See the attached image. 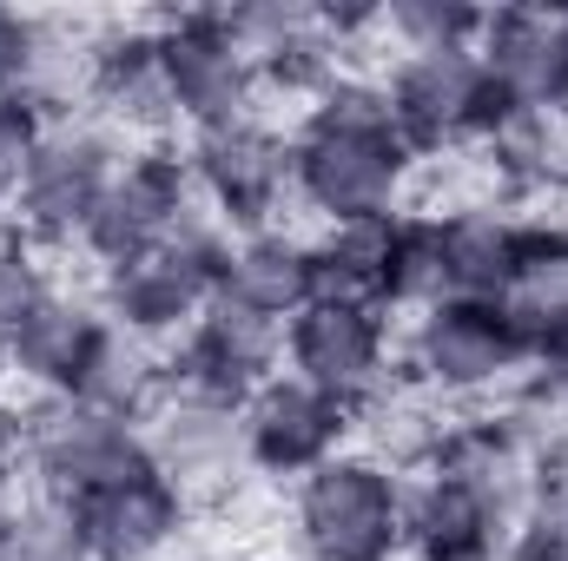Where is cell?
<instances>
[{
	"label": "cell",
	"mask_w": 568,
	"mask_h": 561,
	"mask_svg": "<svg viewBox=\"0 0 568 561\" xmlns=\"http://www.w3.org/2000/svg\"><path fill=\"white\" fill-rule=\"evenodd\" d=\"M410 145L390 126L384 86H331L317 100V113L304 120V133L291 140V192L324 212L331 225L351 218H390L397 192L410 178Z\"/></svg>",
	"instance_id": "1"
},
{
	"label": "cell",
	"mask_w": 568,
	"mask_h": 561,
	"mask_svg": "<svg viewBox=\"0 0 568 561\" xmlns=\"http://www.w3.org/2000/svg\"><path fill=\"white\" fill-rule=\"evenodd\" d=\"M0 456L20 469H33L40 496H60V502H87L126 476H145L152 469V449H145V429L140 422H120V417H100L87 410L80 397H47L33 404L20 429L0 442Z\"/></svg>",
	"instance_id": "2"
},
{
	"label": "cell",
	"mask_w": 568,
	"mask_h": 561,
	"mask_svg": "<svg viewBox=\"0 0 568 561\" xmlns=\"http://www.w3.org/2000/svg\"><path fill=\"white\" fill-rule=\"evenodd\" d=\"M390 126L410 152H436L456 140H496L523 106L483 73L476 53H404L384 80Z\"/></svg>",
	"instance_id": "3"
},
{
	"label": "cell",
	"mask_w": 568,
	"mask_h": 561,
	"mask_svg": "<svg viewBox=\"0 0 568 561\" xmlns=\"http://www.w3.org/2000/svg\"><path fill=\"white\" fill-rule=\"evenodd\" d=\"M311 561H390L404 549V489L377 456H331L297 489Z\"/></svg>",
	"instance_id": "4"
},
{
	"label": "cell",
	"mask_w": 568,
	"mask_h": 561,
	"mask_svg": "<svg viewBox=\"0 0 568 561\" xmlns=\"http://www.w3.org/2000/svg\"><path fill=\"white\" fill-rule=\"evenodd\" d=\"M152 33H159V73H165L172 113L192 120V133L252 120L258 67H252V53L232 40L225 13H172V20H159Z\"/></svg>",
	"instance_id": "5"
},
{
	"label": "cell",
	"mask_w": 568,
	"mask_h": 561,
	"mask_svg": "<svg viewBox=\"0 0 568 561\" xmlns=\"http://www.w3.org/2000/svg\"><path fill=\"white\" fill-rule=\"evenodd\" d=\"M113 172H120V152L106 140V126H93V120H53L47 140L33 145L20 185L7 192L20 232L27 238H80V225L100 205V192H106Z\"/></svg>",
	"instance_id": "6"
},
{
	"label": "cell",
	"mask_w": 568,
	"mask_h": 561,
	"mask_svg": "<svg viewBox=\"0 0 568 561\" xmlns=\"http://www.w3.org/2000/svg\"><path fill=\"white\" fill-rule=\"evenodd\" d=\"M185 212H192V172H185V159H172V152H140V159H120V172L106 178L100 205H93L87 225H80V245L113 272V265H126V258L159 252V245L185 225Z\"/></svg>",
	"instance_id": "7"
},
{
	"label": "cell",
	"mask_w": 568,
	"mask_h": 561,
	"mask_svg": "<svg viewBox=\"0 0 568 561\" xmlns=\"http://www.w3.org/2000/svg\"><path fill=\"white\" fill-rule=\"evenodd\" d=\"M185 172L212 198V218L225 232L232 225L265 232V218L278 212V198L291 192V140H278L265 120H232V126L192 133Z\"/></svg>",
	"instance_id": "8"
},
{
	"label": "cell",
	"mask_w": 568,
	"mask_h": 561,
	"mask_svg": "<svg viewBox=\"0 0 568 561\" xmlns=\"http://www.w3.org/2000/svg\"><path fill=\"white\" fill-rule=\"evenodd\" d=\"M284 357H291V377H304L311 390H324L344 410H357V404H371L384 390V364H390L384 310H364V304H304L284 324Z\"/></svg>",
	"instance_id": "9"
},
{
	"label": "cell",
	"mask_w": 568,
	"mask_h": 561,
	"mask_svg": "<svg viewBox=\"0 0 568 561\" xmlns=\"http://www.w3.org/2000/svg\"><path fill=\"white\" fill-rule=\"evenodd\" d=\"M410 364L424 370L436 390H489L529 364V344L489 297H443L417 317Z\"/></svg>",
	"instance_id": "10"
},
{
	"label": "cell",
	"mask_w": 568,
	"mask_h": 561,
	"mask_svg": "<svg viewBox=\"0 0 568 561\" xmlns=\"http://www.w3.org/2000/svg\"><path fill=\"white\" fill-rule=\"evenodd\" d=\"M239 429H245V456L265 469V476H311L337 456L344 429H351V410L324 390H311L304 377H265L245 410H239Z\"/></svg>",
	"instance_id": "11"
},
{
	"label": "cell",
	"mask_w": 568,
	"mask_h": 561,
	"mask_svg": "<svg viewBox=\"0 0 568 561\" xmlns=\"http://www.w3.org/2000/svg\"><path fill=\"white\" fill-rule=\"evenodd\" d=\"M483 73L523 106V113H562L568 106V40L549 7H496L476 40Z\"/></svg>",
	"instance_id": "12"
},
{
	"label": "cell",
	"mask_w": 568,
	"mask_h": 561,
	"mask_svg": "<svg viewBox=\"0 0 568 561\" xmlns=\"http://www.w3.org/2000/svg\"><path fill=\"white\" fill-rule=\"evenodd\" d=\"M73 509H80L93 561H159L185 529V489L165 482L159 469L126 476V482H113V489H100Z\"/></svg>",
	"instance_id": "13"
},
{
	"label": "cell",
	"mask_w": 568,
	"mask_h": 561,
	"mask_svg": "<svg viewBox=\"0 0 568 561\" xmlns=\"http://www.w3.org/2000/svg\"><path fill=\"white\" fill-rule=\"evenodd\" d=\"M106 330H113V324H106V310H100L93 297L47 290V297L27 310V324L13 330L7 364H13V377H27V384L47 390V397H73Z\"/></svg>",
	"instance_id": "14"
},
{
	"label": "cell",
	"mask_w": 568,
	"mask_h": 561,
	"mask_svg": "<svg viewBox=\"0 0 568 561\" xmlns=\"http://www.w3.org/2000/svg\"><path fill=\"white\" fill-rule=\"evenodd\" d=\"M404 542L424 561H496L509 549V516L456 476H436L404 502Z\"/></svg>",
	"instance_id": "15"
},
{
	"label": "cell",
	"mask_w": 568,
	"mask_h": 561,
	"mask_svg": "<svg viewBox=\"0 0 568 561\" xmlns=\"http://www.w3.org/2000/svg\"><path fill=\"white\" fill-rule=\"evenodd\" d=\"M152 429H145V449H152V469L165 482H212L232 469V456L245 449V429H239V410L232 404H205V397H159L152 410Z\"/></svg>",
	"instance_id": "16"
},
{
	"label": "cell",
	"mask_w": 568,
	"mask_h": 561,
	"mask_svg": "<svg viewBox=\"0 0 568 561\" xmlns=\"http://www.w3.org/2000/svg\"><path fill=\"white\" fill-rule=\"evenodd\" d=\"M87 100L133 133H159L172 126V93L159 73V33H113L87 53Z\"/></svg>",
	"instance_id": "17"
},
{
	"label": "cell",
	"mask_w": 568,
	"mask_h": 561,
	"mask_svg": "<svg viewBox=\"0 0 568 561\" xmlns=\"http://www.w3.org/2000/svg\"><path fill=\"white\" fill-rule=\"evenodd\" d=\"M436 476L469 482L476 496H489L509 522L523 516V502L536 496V456L523 449V436L509 422H456L436 436Z\"/></svg>",
	"instance_id": "18"
},
{
	"label": "cell",
	"mask_w": 568,
	"mask_h": 561,
	"mask_svg": "<svg viewBox=\"0 0 568 561\" xmlns=\"http://www.w3.org/2000/svg\"><path fill=\"white\" fill-rule=\"evenodd\" d=\"M219 297H232V304H245L272 324H291L311 304V245H297L284 232L232 238L225 272H219Z\"/></svg>",
	"instance_id": "19"
},
{
	"label": "cell",
	"mask_w": 568,
	"mask_h": 561,
	"mask_svg": "<svg viewBox=\"0 0 568 561\" xmlns=\"http://www.w3.org/2000/svg\"><path fill=\"white\" fill-rule=\"evenodd\" d=\"M390 252H397V212L390 218L331 225L311 245V304H364V310H384Z\"/></svg>",
	"instance_id": "20"
},
{
	"label": "cell",
	"mask_w": 568,
	"mask_h": 561,
	"mask_svg": "<svg viewBox=\"0 0 568 561\" xmlns=\"http://www.w3.org/2000/svg\"><path fill=\"white\" fill-rule=\"evenodd\" d=\"M529 225L503 218V212H449L443 218V272H449V297H503L516 265H523Z\"/></svg>",
	"instance_id": "21"
},
{
	"label": "cell",
	"mask_w": 568,
	"mask_h": 561,
	"mask_svg": "<svg viewBox=\"0 0 568 561\" xmlns=\"http://www.w3.org/2000/svg\"><path fill=\"white\" fill-rule=\"evenodd\" d=\"M496 310L516 324V337L529 344V357H536L556 330H568V232L529 225L523 265H516L509 290L496 297Z\"/></svg>",
	"instance_id": "22"
},
{
	"label": "cell",
	"mask_w": 568,
	"mask_h": 561,
	"mask_svg": "<svg viewBox=\"0 0 568 561\" xmlns=\"http://www.w3.org/2000/svg\"><path fill=\"white\" fill-rule=\"evenodd\" d=\"M73 397H80L87 410H100V417L145 422L152 410H159V397H165V364L152 357V344H145V337L106 330Z\"/></svg>",
	"instance_id": "23"
},
{
	"label": "cell",
	"mask_w": 568,
	"mask_h": 561,
	"mask_svg": "<svg viewBox=\"0 0 568 561\" xmlns=\"http://www.w3.org/2000/svg\"><path fill=\"white\" fill-rule=\"evenodd\" d=\"M449 297V272H443V218H397V252H390V278H384V304H410L429 310Z\"/></svg>",
	"instance_id": "24"
},
{
	"label": "cell",
	"mask_w": 568,
	"mask_h": 561,
	"mask_svg": "<svg viewBox=\"0 0 568 561\" xmlns=\"http://www.w3.org/2000/svg\"><path fill=\"white\" fill-rule=\"evenodd\" d=\"M483 20L489 13H476L463 0H397V7H384V33H397L404 53H476Z\"/></svg>",
	"instance_id": "25"
},
{
	"label": "cell",
	"mask_w": 568,
	"mask_h": 561,
	"mask_svg": "<svg viewBox=\"0 0 568 561\" xmlns=\"http://www.w3.org/2000/svg\"><path fill=\"white\" fill-rule=\"evenodd\" d=\"M0 561H93L87 529H80V509L60 502V496H33L20 509L13 536L0 542Z\"/></svg>",
	"instance_id": "26"
},
{
	"label": "cell",
	"mask_w": 568,
	"mask_h": 561,
	"mask_svg": "<svg viewBox=\"0 0 568 561\" xmlns=\"http://www.w3.org/2000/svg\"><path fill=\"white\" fill-rule=\"evenodd\" d=\"M509 561H568V482H536L509 529Z\"/></svg>",
	"instance_id": "27"
},
{
	"label": "cell",
	"mask_w": 568,
	"mask_h": 561,
	"mask_svg": "<svg viewBox=\"0 0 568 561\" xmlns=\"http://www.w3.org/2000/svg\"><path fill=\"white\" fill-rule=\"evenodd\" d=\"M47 126H53V113H47L40 100H27V93H0V198L20 185V172H27L33 145L47 140Z\"/></svg>",
	"instance_id": "28"
},
{
	"label": "cell",
	"mask_w": 568,
	"mask_h": 561,
	"mask_svg": "<svg viewBox=\"0 0 568 561\" xmlns=\"http://www.w3.org/2000/svg\"><path fill=\"white\" fill-rule=\"evenodd\" d=\"M47 53H53L47 27L33 13H20V7H0V93H27L40 80Z\"/></svg>",
	"instance_id": "29"
},
{
	"label": "cell",
	"mask_w": 568,
	"mask_h": 561,
	"mask_svg": "<svg viewBox=\"0 0 568 561\" xmlns=\"http://www.w3.org/2000/svg\"><path fill=\"white\" fill-rule=\"evenodd\" d=\"M20 509H27V502H20V476H13V462L0 456V542L13 536V522H20Z\"/></svg>",
	"instance_id": "30"
},
{
	"label": "cell",
	"mask_w": 568,
	"mask_h": 561,
	"mask_svg": "<svg viewBox=\"0 0 568 561\" xmlns=\"http://www.w3.org/2000/svg\"><path fill=\"white\" fill-rule=\"evenodd\" d=\"M556 20H562V40H568V7H562V13H556Z\"/></svg>",
	"instance_id": "31"
},
{
	"label": "cell",
	"mask_w": 568,
	"mask_h": 561,
	"mask_svg": "<svg viewBox=\"0 0 568 561\" xmlns=\"http://www.w3.org/2000/svg\"><path fill=\"white\" fill-rule=\"evenodd\" d=\"M0 245H7V238H0Z\"/></svg>",
	"instance_id": "32"
}]
</instances>
